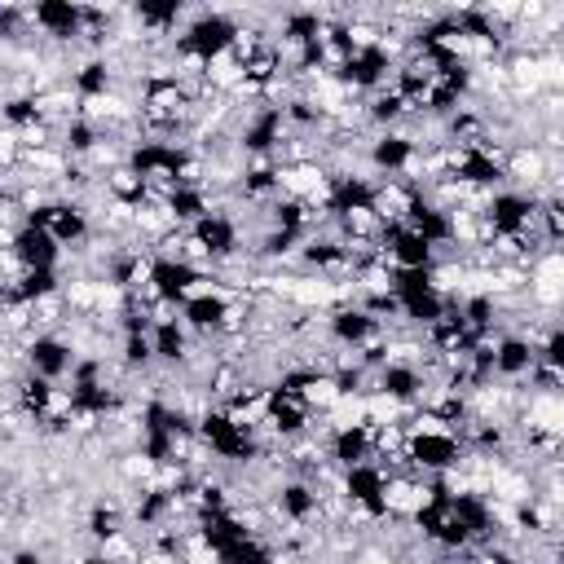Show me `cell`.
Listing matches in <instances>:
<instances>
[{"label":"cell","mask_w":564,"mask_h":564,"mask_svg":"<svg viewBox=\"0 0 564 564\" xmlns=\"http://www.w3.org/2000/svg\"><path fill=\"white\" fill-rule=\"evenodd\" d=\"M194 436H198V445L207 449V454H216L220 463H256L260 454H264V445H260V427L256 423H247V419H234L229 410H220V405H212V410H203L198 419H194Z\"/></svg>","instance_id":"1"},{"label":"cell","mask_w":564,"mask_h":564,"mask_svg":"<svg viewBox=\"0 0 564 564\" xmlns=\"http://www.w3.org/2000/svg\"><path fill=\"white\" fill-rule=\"evenodd\" d=\"M467 458L463 436L445 432V427H427V423H405V441H401V463L414 476H449L458 471Z\"/></svg>","instance_id":"2"},{"label":"cell","mask_w":564,"mask_h":564,"mask_svg":"<svg viewBox=\"0 0 564 564\" xmlns=\"http://www.w3.org/2000/svg\"><path fill=\"white\" fill-rule=\"evenodd\" d=\"M238 35H242V26L229 13H198L176 35V57H189L194 66H216L234 53Z\"/></svg>","instance_id":"3"},{"label":"cell","mask_w":564,"mask_h":564,"mask_svg":"<svg viewBox=\"0 0 564 564\" xmlns=\"http://www.w3.org/2000/svg\"><path fill=\"white\" fill-rule=\"evenodd\" d=\"M194 115V93L181 75H145L141 79V119L159 132L185 128Z\"/></svg>","instance_id":"4"},{"label":"cell","mask_w":564,"mask_h":564,"mask_svg":"<svg viewBox=\"0 0 564 564\" xmlns=\"http://www.w3.org/2000/svg\"><path fill=\"white\" fill-rule=\"evenodd\" d=\"M203 282H207V273L189 256H150L145 291L159 308H181L194 291H203Z\"/></svg>","instance_id":"5"},{"label":"cell","mask_w":564,"mask_h":564,"mask_svg":"<svg viewBox=\"0 0 564 564\" xmlns=\"http://www.w3.org/2000/svg\"><path fill=\"white\" fill-rule=\"evenodd\" d=\"M392 70H397V57H392V48L379 40V44H352V53H348L330 75H335V84H339L344 93H379V88L392 79Z\"/></svg>","instance_id":"6"},{"label":"cell","mask_w":564,"mask_h":564,"mask_svg":"<svg viewBox=\"0 0 564 564\" xmlns=\"http://www.w3.org/2000/svg\"><path fill=\"white\" fill-rule=\"evenodd\" d=\"M22 225L44 229L57 247H79L88 238V229H93L84 203H75V198H40V203H31L22 212Z\"/></svg>","instance_id":"7"},{"label":"cell","mask_w":564,"mask_h":564,"mask_svg":"<svg viewBox=\"0 0 564 564\" xmlns=\"http://www.w3.org/2000/svg\"><path fill=\"white\" fill-rule=\"evenodd\" d=\"M388 467L383 463H357L348 471H339V494L348 507H357L361 516L370 520H383L388 516Z\"/></svg>","instance_id":"8"},{"label":"cell","mask_w":564,"mask_h":564,"mask_svg":"<svg viewBox=\"0 0 564 564\" xmlns=\"http://www.w3.org/2000/svg\"><path fill=\"white\" fill-rule=\"evenodd\" d=\"M181 326L194 330V335H225L238 326V313H234V300L220 291V286H203L194 291L185 304H181Z\"/></svg>","instance_id":"9"},{"label":"cell","mask_w":564,"mask_h":564,"mask_svg":"<svg viewBox=\"0 0 564 564\" xmlns=\"http://www.w3.org/2000/svg\"><path fill=\"white\" fill-rule=\"evenodd\" d=\"M286 119H282V106H256L247 119H242V128H238V150L247 154V159H256V163H269L278 150H282V141H286Z\"/></svg>","instance_id":"10"},{"label":"cell","mask_w":564,"mask_h":564,"mask_svg":"<svg viewBox=\"0 0 564 564\" xmlns=\"http://www.w3.org/2000/svg\"><path fill=\"white\" fill-rule=\"evenodd\" d=\"M401 225L410 229V234H419L427 247H449V242H458V220H454V212H445L441 203H432V194L427 189H419L414 194V203L405 207V216H401Z\"/></svg>","instance_id":"11"},{"label":"cell","mask_w":564,"mask_h":564,"mask_svg":"<svg viewBox=\"0 0 564 564\" xmlns=\"http://www.w3.org/2000/svg\"><path fill=\"white\" fill-rule=\"evenodd\" d=\"M238 247H242L238 220H234V216H225V212H216V207H212L198 225H189V251H194V256H207L212 264L234 260V256H238Z\"/></svg>","instance_id":"12"},{"label":"cell","mask_w":564,"mask_h":564,"mask_svg":"<svg viewBox=\"0 0 564 564\" xmlns=\"http://www.w3.org/2000/svg\"><path fill=\"white\" fill-rule=\"evenodd\" d=\"M308 423H313L308 401L286 397V392H278V388L264 392V405H260V423H256V427H264V432L278 436V441H300V436L308 432Z\"/></svg>","instance_id":"13"},{"label":"cell","mask_w":564,"mask_h":564,"mask_svg":"<svg viewBox=\"0 0 564 564\" xmlns=\"http://www.w3.org/2000/svg\"><path fill=\"white\" fill-rule=\"evenodd\" d=\"M322 212L330 220L357 216V212H375V181L357 176V172H335L326 194H322Z\"/></svg>","instance_id":"14"},{"label":"cell","mask_w":564,"mask_h":564,"mask_svg":"<svg viewBox=\"0 0 564 564\" xmlns=\"http://www.w3.org/2000/svg\"><path fill=\"white\" fill-rule=\"evenodd\" d=\"M379 256L388 269H436V247H427L419 234L405 225H383L379 234Z\"/></svg>","instance_id":"15"},{"label":"cell","mask_w":564,"mask_h":564,"mask_svg":"<svg viewBox=\"0 0 564 564\" xmlns=\"http://www.w3.org/2000/svg\"><path fill=\"white\" fill-rule=\"evenodd\" d=\"M22 361H26V370L31 375H40V379H62V375H70V366H75V348L62 339V335H53V330H40V335H31L26 344H22Z\"/></svg>","instance_id":"16"},{"label":"cell","mask_w":564,"mask_h":564,"mask_svg":"<svg viewBox=\"0 0 564 564\" xmlns=\"http://www.w3.org/2000/svg\"><path fill=\"white\" fill-rule=\"evenodd\" d=\"M26 18H31L44 35L62 40V44L79 40V35H84V26H88V9H84V4H75V0H40V4H31V9H26Z\"/></svg>","instance_id":"17"},{"label":"cell","mask_w":564,"mask_h":564,"mask_svg":"<svg viewBox=\"0 0 564 564\" xmlns=\"http://www.w3.org/2000/svg\"><path fill=\"white\" fill-rule=\"evenodd\" d=\"M326 330H330L335 344H344V348H352V352H361L366 344L383 339V322H375L361 304H335L330 317H326Z\"/></svg>","instance_id":"18"},{"label":"cell","mask_w":564,"mask_h":564,"mask_svg":"<svg viewBox=\"0 0 564 564\" xmlns=\"http://www.w3.org/2000/svg\"><path fill=\"white\" fill-rule=\"evenodd\" d=\"M366 159H370V167H375L379 176H410L414 163H419V141L392 128V132H379V137L370 141Z\"/></svg>","instance_id":"19"},{"label":"cell","mask_w":564,"mask_h":564,"mask_svg":"<svg viewBox=\"0 0 564 564\" xmlns=\"http://www.w3.org/2000/svg\"><path fill=\"white\" fill-rule=\"evenodd\" d=\"M375 388L392 405H419L427 397V375L419 366H410V361H388V366L375 370Z\"/></svg>","instance_id":"20"},{"label":"cell","mask_w":564,"mask_h":564,"mask_svg":"<svg viewBox=\"0 0 564 564\" xmlns=\"http://www.w3.org/2000/svg\"><path fill=\"white\" fill-rule=\"evenodd\" d=\"M326 458H330L339 471H348V467H357V463H375L370 419H361V423H339V427L330 432V441H326Z\"/></svg>","instance_id":"21"},{"label":"cell","mask_w":564,"mask_h":564,"mask_svg":"<svg viewBox=\"0 0 564 564\" xmlns=\"http://www.w3.org/2000/svg\"><path fill=\"white\" fill-rule=\"evenodd\" d=\"M9 256H13L18 269H57L62 247H57L44 229H35V225H18V229L9 234Z\"/></svg>","instance_id":"22"},{"label":"cell","mask_w":564,"mask_h":564,"mask_svg":"<svg viewBox=\"0 0 564 564\" xmlns=\"http://www.w3.org/2000/svg\"><path fill=\"white\" fill-rule=\"evenodd\" d=\"M300 260L304 269L313 273H326V278H348V242L339 234H308L300 242Z\"/></svg>","instance_id":"23"},{"label":"cell","mask_w":564,"mask_h":564,"mask_svg":"<svg viewBox=\"0 0 564 564\" xmlns=\"http://www.w3.org/2000/svg\"><path fill=\"white\" fill-rule=\"evenodd\" d=\"M273 511H278L286 524H308V520L322 511V494H317V485L304 480V476L282 480V485L273 489Z\"/></svg>","instance_id":"24"},{"label":"cell","mask_w":564,"mask_h":564,"mask_svg":"<svg viewBox=\"0 0 564 564\" xmlns=\"http://www.w3.org/2000/svg\"><path fill=\"white\" fill-rule=\"evenodd\" d=\"M533 361H538V339H529V335L494 339V379H529Z\"/></svg>","instance_id":"25"},{"label":"cell","mask_w":564,"mask_h":564,"mask_svg":"<svg viewBox=\"0 0 564 564\" xmlns=\"http://www.w3.org/2000/svg\"><path fill=\"white\" fill-rule=\"evenodd\" d=\"M150 348H154V361H163V366H185V361H189V330L181 326V317H154V326H150Z\"/></svg>","instance_id":"26"},{"label":"cell","mask_w":564,"mask_h":564,"mask_svg":"<svg viewBox=\"0 0 564 564\" xmlns=\"http://www.w3.org/2000/svg\"><path fill=\"white\" fill-rule=\"evenodd\" d=\"M322 26H326V18L322 13H313V9H291L286 18H282V26H278V48L282 53H300V48H308V44H317L322 40Z\"/></svg>","instance_id":"27"},{"label":"cell","mask_w":564,"mask_h":564,"mask_svg":"<svg viewBox=\"0 0 564 564\" xmlns=\"http://www.w3.org/2000/svg\"><path fill=\"white\" fill-rule=\"evenodd\" d=\"M101 141H106V132H101V123H93L88 115H70V119L62 123V137H57V145H62V154H66L70 163L93 159V154L101 150Z\"/></svg>","instance_id":"28"},{"label":"cell","mask_w":564,"mask_h":564,"mask_svg":"<svg viewBox=\"0 0 564 564\" xmlns=\"http://www.w3.org/2000/svg\"><path fill=\"white\" fill-rule=\"evenodd\" d=\"M159 207H163V220H172V225H198L212 212V198L203 185H176L163 194Z\"/></svg>","instance_id":"29"},{"label":"cell","mask_w":564,"mask_h":564,"mask_svg":"<svg viewBox=\"0 0 564 564\" xmlns=\"http://www.w3.org/2000/svg\"><path fill=\"white\" fill-rule=\"evenodd\" d=\"M110 84H115V70H110L106 57H88V62L70 75V93H75V101H84V106L110 97Z\"/></svg>","instance_id":"30"},{"label":"cell","mask_w":564,"mask_h":564,"mask_svg":"<svg viewBox=\"0 0 564 564\" xmlns=\"http://www.w3.org/2000/svg\"><path fill=\"white\" fill-rule=\"evenodd\" d=\"M145 273H150V256H141V251H115V256L106 260V278H110V286L123 291V295H141Z\"/></svg>","instance_id":"31"},{"label":"cell","mask_w":564,"mask_h":564,"mask_svg":"<svg viewBox=\"0 0 564 564\" xmlns=\"http://www.w3.org/2000/svg\"><path fill=\"white\" fill-rule=\"evenodd\" d=\"M458 304V317L467 322V330L476 339H494V326H498V300L494 295H467V300H454Z\"/></svg>","instance_id":"32"},{"label":"cell","mask_w":564,"mask_h":564,"mask_svg":"<svg viewBox=\"0 0 564 564\" xmlns=\"http://www.w3.org/2000/svg\"><path fill=\"white\" fill-rule=\"evenodd\" d=\"M405 115H410V106H405L392 88H379V93H370V101H366V119H370L379 132H392Z\"/></svg>","instance_id":"33"},{"label":"cell","mask_w":564,"mask_h":564,"mask_svg":"<svg viewBox=\"0 0 564 564\" xmlns=\"http://www.w3.org/2000/svg\"><path fill=\"white\" fill-rule=\"evenodd\" d=\"M132 18H137L145 31L163 35V31H172V26L185 18V4H176V0H163V4H154V0H141V4H132Z\"/></svg>","instance_id":"34"},{"label":"cell","mask_w":564,"mask_h":564,"mask_svg":"<svg viewBox=\"0 0 564 564\" xmlns=\"http://www.w3.org/2000/svg\"><path fill=\"white\" fill-rule=\"evenodd\" d=\"M238 189H242V198H251V203H260V198H278V163H251V167H242V181H238Z\"/></svg>","instance_id":"35"},{"label":"cell","mask_w":564,"mask_h":564,"mask_svg":"<svg viewBox=\"0 0 564 564\" xmlns=\"http://www.w3.org/2000/svg\"><path fill=\"white\" fill-rule=\"evenodd\" d=\"M84 529H88V538H93L97 546H106L110 538H119V533H123V511H119L115 502H97V507L88 511Z\"/></svg>","instance_id":"36"},{"label":"cell","mask_w":564,"mask_h":564,"mask_svg":"<svg viewBox=\"0 0 564 564\" xmlns=\"http://www.w3.org/2000/svg\"><path fill=\"white\" fill-rule=\"evenodd\" d=\"M216 564H278V555H273V546H269L260 533H251V538L234 542Z\"/></svg>","instance_id":"37"},{"label":"cell","mask_w":564,"mask_h":564,"mask_svg":"<svg viewBox=\"0 0 564 564\" xmlns=\"http://www.w3.org/2000/svg\"><path fill=\"white\" fill-rule=\"evenodd\" d=\"M119 361H123V370H150L154 366L150 335H123L119 339Z\"/></svg>","instance_id":"38"},{"label":"cell","mask_w":564,"mask_h":564,"mask_svg":"<svg viewBox=\"0 0 564 564\" xmlns=\"http://www.w3.org/2000/svg\"><path fill=\"white\" fill-rule=\"evenodd\" d=\"M538 366L564 370V330L560 326H546V339L538 344Z\"/></svg>","instance_id":"39"},{"label":"cell","mask_w":564,"mask_h":564,"mask_svg":"<svg viewBox=\"0 0 564 564\" xmlns=\"http://www.w3.org/2000/svg\"><path fill=\"white\" fill-rule=\"evenodd\" d=\"M22 18H26V13H18L13 4H4V9H0V40H18Z\"/></svg>","instance_id":"40"},{"label":"cell","mask_w":564,"mask_h":564,"mask_svg":"<svg viewBox=\"0 0 564 564\" xmlns=\"http://www.w3.org/2000/svg\"><path fill=\"white\" fill-rule=\"evenodd\" d=\"M9 564H44V555H40V551H31V546H22V551H13V555H9Z\"/></svg>","instance_id":"41"},{"label":"cell","mask_w":564,"mask_h":564,"mask_svg":"<svg viewBox=\"0 0 564 564\" xmlns=\"http://www.w3.org/2000/svg\"><path fill=\"white\" fill-rule=\"evenodd\" d=\"M79 564H115V560H110V555H106V551H93V555H84V560H79Z\"/></svg>","instance_id":"42"},{"label":"cell","mask_w":564,"mask_h":564,"mask_svg":"<svg viewBox=\"0 0 564 564\" xmlns=\"http://www.w3.org/2000/svg\"><path fill=\"white\" fill-rule=\"evenodd\" d=\"M9 207H13V194H9V189H4V185H0V220H4V216H9Z\"/></svg>","instance_id":"43"},{"label":"cell","mask_w":564,"mask_h":564,"mask_svg":"<svg viewBox=\"0 0 564 564\" xmlns=\"http://www.w3.org/2000/svg\"><path fill=\"white\" fill-rule=\"evenodd\" d=\"M0 564H4V560H0Z\"/></svg>","instance_id":"44"}]
</instances>
